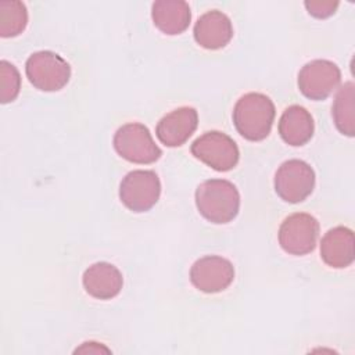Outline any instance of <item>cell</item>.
<instances>
[{
  "label": "cell",
  "instance_id": "obj_19",
  "mask_svg": "<svg viewBox=\"0 0 355 355\" xmlns=\"http://www.w3.org/2000/svg\"><path fill=\"white\" fill-rule=\"evenodd\" d=\"M21 89V75L15 65L1 60L0 61V101L7 104L14 101Z\"/></svg>",
  "mask_w": 355,
  "mask_h": 355
},
{
  "label": "cell",
  "instance_id": "obj_15",
  "mask_svg": "<svg viewBox=\"0 0 355 355\" xmlns=\"http://www.w3.org/2000/svg\"><path fill=\"white\" fill-rule=\"evenodd\" d=\"M151 18L161 32L173 36L189 28L191 11L183 0H158L153 3Z\"/></svg>",
  "mask_w": 355,
  "mask_h": 355
},
{
  "label": "cell",
  "instance_id": "obj_10",
  "mask_svg": "<svg viewBox=\"0 0 355 355\" xmlns=\"http://www.w3.org/2000/svg\"><path fill=\"white\" fill-rule=\"evenodd\" d=\"M234 279L233 263L219 255H207L197 259L190 269L193 286L207 294L226 290Z\"/></svg>",
  "mask_w": 355,
  "mask_h": 355
},
{
  "label": "cell",
  "instance_id": "obj_5",
  "mask_svg": "<svg viewBox=\"0 0 355 355\" xmlns=\"http://www.w3.org/2000/svg\"><path fill=\"white\" fill-rule=\"evenodd\" d=\"M190 150L197 159L219 172L233 169L240 158L234 140L219 130L202 133L193 141Z\"/></svg>",
  "mask_w": 355,
  "mask_h": 355
},
{
  "label": "cell",
  "instance_id": "obj_7",
  "mask_svg": "<svg viewBox=\"0 0 355 355\" xmlns=\"http://www.w3.org/2000/svg\"><path fill=\"white\" fill-rule=\"evenodd\" d=\"M315 187V172L302 159L284 161L275 175V190L286 202L304 201Z\"/></svg>",
  "mask_w": 355,
  "mask_h": 355
},
{
  "label": "cell",
  "instance_id": "obj_8",
  "mask_svg": "<svg viewBox=\"0 0 355 355\" xmlns=\"http://www.w3.org/2000/svg\"><path fill=\"white\" fill-rule=\"evenodd\" d=\"M318 236L319 222L316 218L305 212H297L282 222L279 244L291 255H305L315 248Z\"/></svg>",
  "mask_w": 355,
  "mask_h": 355
},
{
  "label": "cell",
  "instance_id": "obj_12",
  "mask_svg": "<svg viewBox=\"0 0 355 355\" xmlns=\"http://www.w3.org/2000/svg\"><path fill=\"white\" fill-rule=\"evenodd\" d=\"M193 33L201 47L218 50L225 47L233 37V25L225 12L211 10L197 19Z\"/></svg>",
  "mask_w": 355,
  "mask_h": 355
},
{
  "label": "cell",
  "instance_id": "obj_21",
  "mask_svg": "<svg viewBox=\"0 0 355 355\" xmlns=\"http://www.w3.org/2000/svg\"><path fill=\"white\" fill-rule=\"evenodd\" d=\"M75 352H110V349L97 343H83Z\"/></svg>",
  "mask_w": 355,
  "mask_h": 355
},
{
  "label": "cell",
  "instance_id": "obj_14",
  "mask_svg": "<svg viewBox=\"0 0 355 355\" xmlns=\"http://www.w3.org/2000/svg\"><path fill=\"white\" fill-rule=\"evenodd\" d=\"M354 232L345 226L330 229L320 241V258L334 269H343L354 262Z\"/></svg>",
  "mask_w": 355,
  "mask_h": 355
},
{
  "label": "cell",
  "instance_id": "obj_11",
  "mask_svg": "<svg viewBox=\"0 0 355 355\" xmlns=\"http://www.w3.org/2000/svg\"><path fill=\"white\" fill-rule=\"evenodd\" d=\"M198 125V114L193 107H179L159 119L155 128L158 140L166 147H179L189 140Z\"/></svg>",
  "mask_w": 355,
  "mask_h": 355
},
{
  "label": "cell",
  "instance_id": "obj_20",
  "mask_svg": "<svg viewBox=\"0 0 355 355\" xmlns=\"http://www.w3.org/2000/svg\"><path fill=\"white\" fill-rule=\"evenodd\" d=\"M338 1L333 0H306L304 3L308 12L315 18H327L333 15L338 7Z\"/></svg>",
  "mask_w": 355,
  "mask_h": 355
},
{
  "label": "cell",
  "instance_id": "obj_4",
  "mask_svg": "<svg viewBox=\"0 0 355 355\" xmlns=\"http://www.w3.org/2000/svg\"><path fill=\"white\" fill-rule=\"evenodd\" d=\"M114 148L126 161L153 164L162 155L147 126L139 122L122 125L114 135Z\"/></svg>",
  "mask_w": 355,
  "mask_h": 355
},
{
  "label": "cell",
  "instance_id": "obj_18",
  "mask_svg": "<svg viewBox=\"0 0 355 355\" xmlns=\"http://www.w3.org/2000/svg\"><path fill=\"white\" fill-rule=\"evenodd\" d=\"M28 24V11L22 1H0V36L14 37L22 33Z\"/></svg>",
  "mask_w": 355,
  "mask_h": 355
},
{
  "label": "cell",
  "instance_id": "obj_2",
  "mask_svg": "<svg viewBox=\"0 0 355 355\" xmlns=\"http://www.w3.org/2000/svg\"><path fill=\"white\" fill-rule=\"evenodd\" d=\"M198 212L209 222L222 225L233 220L240 209V194L236 186L225 179H209L196 190Z\"/></svg>",
  "mask_w": 355,
  "mask_h": 355
},
{
  "label": "cell",
  "instance_id": "obj_6",
  "mask_svg": "<svg viewBox=\"0 0 355 355\" xmlns=\"http://www.w3.org/2000/svg\"><path fill=\"white\" fill-rule=\"evenodd\" d=\"M159 194L161 182L154 171H132L125 175L119 184V198L133 212H146L153 208Z\"/></svg>",
  "mask_w": 355,
  "mask_h": 355
},
{
  "label": "cell",
  "instance_id": "obj_13",
  "mask_svg": "<svg viewBox=\"0 0 355 355\" xmlns=\"http://www.w3.org/2000/svg\"><path fill=\"white\" fill-rule=\"evenodd\" d=\"M82 283L89 295L97 300H111L119 294L123 277L112 263L96 262L85 270Z\"/></svg>",
  "mask_w": 355,
  "mask_h": 355
},
{
  "label": "cell",
  "instance_id": "obj_16",
  "mask_svg": "<svg viewBox=\"0 0 355 355\" xmlns=\"http://www.w3.org/2000/svg\"><path fill=\"white\" fill-rule=\"evenodd\" d=\"M313 118L301 105L287 107L279 121V135L284 143L298 147L308 143L313 135Z\"/></svg>",
  "mask_w": 355,
  "mask_h": 355
},
{
  "label": "cell",
  "instance_id": "obj_17",
  "mask_svg": "<svg viewBox=\"0 0 355 355\" xmlns=\"http://www.w3.org/2000/svg\"><path fill=\"white\" fill-rule=\"evenodd\" d=\"M355 86L354 82H345L337 92L331 115L340 133L352 137L355 135V111H354Z\"/></svg>",
  "mask_w": 355,
  "mask_h": 355
},
{
  "label": "cell",
  "instance_id": "obj_1",
  "mask_svg": "<svg viewBox=\"0 0 355 355\" xmlns=\"http://www.w3.org/2000/svg\"><path fill=\"white\" fill-rule=\"evenodd\" d=\"M275 114V104L266 94L251 92L237 100L233 108V123L244 139L259 141L270 133Z\"/></svg>",
  "mask_w": 355,
  "mask_h": 355
},
{
  "label": "cell",
  "instance_id": "obj_3",
  "mask_svg": "<svg viewBox=\"0 0 355 355\" xmlns=\"http://www.w3.org/2000/svg\"><path fill=\"white\" fill-rule=\"evenodd\" d=\"M25 72L33 87L42 92L61 90L71 78L69 64L50 50L31 54L25 64Z\"/></svg>",
  "mask_w": 355,
  "mask_h": 355
},
{
  "label": "cell",
  "instance_id": "obj_9",
  "mask_svg": "<svg viewBox=\"0 0 355 355\" xmlns=\"http://www.w3.org/2000/svg\"><path fill=\"white\" fill-rule=\"evenodd\" d=\"M341 71L333 61L313 60L298 73V89L311 100L327 98L340 85Z\"/></svg>",
  "mask_w": 355,
  "mask_h": 355
}]
</instances>
